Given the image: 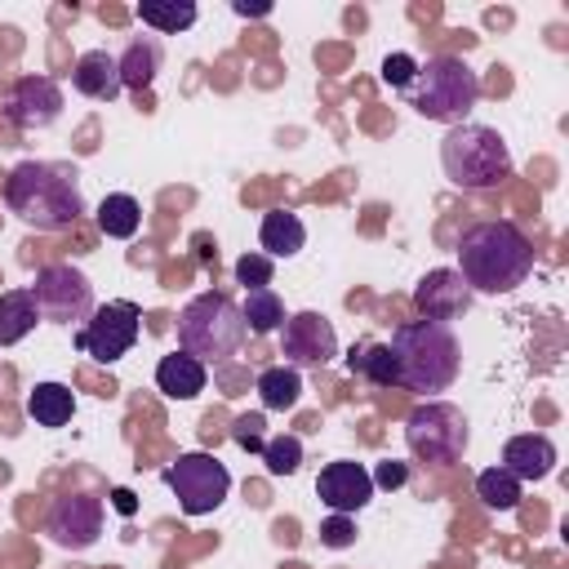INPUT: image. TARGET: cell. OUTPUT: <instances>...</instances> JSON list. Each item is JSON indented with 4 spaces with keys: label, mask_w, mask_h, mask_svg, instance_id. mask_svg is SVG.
<instances>
[{
    "label": "cell",
    "mask_w": 569,
    "mask_h": 569,
    "mask_svg": "<svg viewBox=\"0 0 569 569\" xmlns=\"http://www.w3.org/2000/svg\"><path fill=\"white\" fill-rule=\"evenodd\" d=\"M453 271L471 293H511L533 271V244L516 222H476L458 240Z\"/></svg>",
    "instance_id": "1"
},
{
    "label": "cell",
    "mask_w": 569,
    "mask_h": 569,
    "mask_svg": "<svg viewBox=\"0 0 569 569\" xmlns=\"http://www.w3.org/2000/svg\"><path fill=\"white\" fill-rule=\"evenodd\" d=\"M4 204L36 231H62L84 213V196L71 169L44 164V160H22L4 178Z\"/></svg>",
    "instance_id": "2"
},
{
    "label": "cell",
    "mask_w": 569,
    "mask_h": 569,
    "mask_svg": "<svg viewBox=\"0 0 569 569\" xmlns=\"http://www.w3.org/2000/svg\"><path fill=\"white\" fill-rule=\"evenodd\" d=\"M387 347L396 356V387H405V391L431 396L458 378L462 347H458L453 329L440 320H409L391 333Z\"/></svg>",
    "instance_id": "3"
},
{
    "label": "cell",
    "mask_w": 569,
    "mask_h": 569,
    "mask_svg": "<svg viewBox=\"0 0 569 569\" xmlns=\"http://www.w3.org/2000/svg\"><path fill=\"white\" fill-rule=\"evenodd\" d=\"M440 169L462 191H489L511 173V151L489 124H449L440 138Z\"/></svg>",
    "instance_id": "4"
},
{
    "label": "cell",
    "mask_w": 569,
    "mask_h": 569,
    "mask_svg": "<svg viewBox=\"0 0 569 569\" xmlns=\"http://www.w3.org/2000/svg\"><path fill=\"white\" fill-rule=\"evenodd\" d=\"M409 107L427 120H440V124H462V116L480 102V76L453 58V53H440V58H427L418 62V76L413 84L405 89Z\"/></svg>",
    "instance_id": "5"
},
{
    "label": "cell",
    "mask_w": 569,
    "mask_h": 569,
    "mask_svg": "<svg viewBox=\"0 0 569 569\" xmlns=\"http://www.w3.org/2000/svg\"><path fill=\"white\" fill-rule=\"evenodd\" d=\"M244 333H249L244 316L227 293H196L178 316V347L200 365H218L236 356Z\"/></svg>",
    "instance_id": "6"
},
{
    "label": "cell",
    "mask_w": 569,
    "mask_h": 569,
    "mask_svg": "<svg viewBox=\"0 0 569 569\" xmlns=\"http://www.w3.org/2000/svg\"><path fill=\"white\" fill-rule=\"evenodd\" d=\"M405 440H409V453L418 462H431V467H449L467 453V440H471V427H467V413L458 405H445V400H427L409 413L405 422Z\"/></svg>",
    "instance_id": "7"
},
{
    "label": "cell",
    "mask_w": 569,
    "mask_h": 569,
    "mask_svg": "<svg viewBox=\"0 0 569 569\" xmlns=\"http://www.w3.org/2000/svg\"><path fill=\"white\" fill-rule=\"evenodd\" d=\"M164 485L178 493V507L187 516H209L227 502L231 493V471L213 453H182L178 462L164 467Z\"/></svg>",
    "instance_id": "8"
},
{
    "label": "cell",
    "mask_w": 569,
    "mask_h": 569,
    "mask_svg": "<svg viewBox=\"0 0 569 569\" xmlns=\"http://www.w3.org/2000/svg\"><path fill=\"white\" fill-rule=\"evenodd\" d=\"M31 298H36L40 320H53V325H76V320H89L93 316V284L71 262L40 267L36 271V284H31Z\"/></svg>",
    "instance_id": "9"
},
{
    "label": "cell",
    "mask_w": 569,
    "mask_h": 569,
    "mask_svg": "<svg viewBox=\"0 0 569 569\" xmlns=\"http://www.w3.org/2000/svg\"><path fill=\"white\" fill-rule=\"evenodd\" d=\"M138 329H142V311L133 307V302H102V307H93V316L76 329V347L89 356V360H98V365H116L120 356H129L133 351V342H138Z\"/></svg>",
    "instance_id": "10"
},
{
    "label": "cell",
    "mask_w": 569,
    "mask_h": 569,
    "mask_svg": "<svg viewBox=\"0 0 569 569\" xmlns=\"http://www.w3.org/2000/svg\"><path fill=\"white\" fill-rule=\"evenodd\" d=\"M280 356L289 360V369H320L338 356V333L320 311H298L284 316L280 325Z\"/></svg>",
    "instance_id": "11"
},
{
    "label": "cell",
    "mask_w": 569,
    "mask_h": 569,
    "mask_svg": "<svg viewBox=\"0 0 569 569\" xmlns=\"http://www.w3.org/2000/svg\"><path fill=\"white\" fill-rule=\"evenodd\" d=\"M44 529L62 551H89L102 533V498H93V493L53 498V507L44 516Z\"/></svg>",
    "instance_id": "12"
},
{
    "label": "cell",
    "mask_w": 569,
    "mask_h": 569,
    "mask_svg": "<svg viewBox=\"0 0 569 569\" xmlns=\"http://www.w3.org/2000/svg\"><path fill=\"white\" fill-rule=\"evenodd\" d=\"M316 493H320V502H325L329 511H338V516H356V511L369 507V498H373V476H369L365 462L338 458V462H329V467L320 471Z\"/></svg>",
    "instance_id": "13"
},
{
    "label": "cell",
    "mask_w": 569,
    "mask_h": 569,
    "mask_svg": "<svg viewBox=\"0 0 569 569\" xmlns=\"http://www.w3.org/2000/svg\"><path fill=\"white\" fill-rule=\"evenodd\" d=\"M9 120L18 129H49L62 116V89L53 76H22L9 93Z\"/></svg>",
    "instance_id": "14"
},
{
    "label": "cell",
    "mask_w": 569,
    "mask_h": 569,
    "mask_svg": "<svg viewBox=\"0 0 569 569\" xmlns=\"http://www.w3.org/2000/svg\"><path fill=\"white\" fill-rule=\"evenodd\" d=\"M413 307L422 311V320H440L445 325V320H453V316H462L471 307V289L453 267H436L413 284Z\"/></svg>",
    "instance_id": "15"
},
{
    "label": "cell",
    "mask_w": 569,
    "mask_h": 569,
    "mask_svg": "<svg viewBox=\"0 0 569 569\" xmlns=\"http://www.w3.org/2000/svg\"><path fill=\"white\" fill-rule=\"evenodd\" d=\"M71 84H76L84 98H93V102H111V98L124 89V84H120V62H116V53H107V49L80 53L76 67H71Z\"/></svg>",
    "instance_id": "16"
},
{
    "label": "cell",
    "mask_w": 569,
    "mask_h": 569,
    "mask_svg": "<svg viewBox=\"0 0 569 569\" xmlns=\"http://www.w3.org/2000/svg\"><path fill=\"white\" fill-rule=\"evenodd\" d=\"M502 467L516 476V480H542V476H551V467H556V445L547 440V436H511L507 445H502Z\"/></svg>",
    "instance_id": "17"
},
{
    "label": "cell",
    "mask_w": 569,
    "mask_h": 569,
    "mask_svg": "<svg viewBox=\"0 0 569 569\" xmlns=\"http://www.w3.org/2000/svg\"><path fill=\"white\" fill-rule=\"evenodd\" d=\"M204 382H209V369L196 356H187V351L160 356V365H156V387L169 400H196L204 391Z\"/></svg>",
    "instance_id": "18"
},
{
    "label": "cell",
    "mask_w": 569,
    "mask_h": 569,
    "mask_svg": "<svg viewBox=\"0 0 569 569\" xmlns=\"http://www.w3.org/2000/svg\"><path fill=\"white\" fill-rule=\"evenodd\" d=\"M116 62H120V84L133 89V93H147L156 84V71L164 62V49H160L156 36H138V40H129V49Z\"/></svg>",
    "instance_id": "19"
},
{
    "label": "cell",
    "mask_w": 569,
    "mask_h": 569,
    "mask_svg": "<svg viewBox=\"0 0 569 569\" xmlns=\"http://www.w3.org/2000/svg\"><path fill=\"white\" fill-rule=\"evenodd\" d=\"M258 240H262V253H267L271 262H276V258H293V253L307 244V227H302L298 213L271 209V213L262 218V227H258Z\"/></svg>",
    "instance_id": "20"
},
{
    "label": "cell",
    "mask_w": 569,
    "mask_h": 569,
    "mask_svg": "<svg viewBox=\"0 0 569 569\" xmlns=\"http://www.w3.org/2000/svg\"><path fill=\"white\" fill-rule=\"evenodd\" d=\"M76 413V396L62 382H36V391L27 396V418L36 427H67Z\"/></svg>",
    "instance_id": "21"
},
{
    "label": "cell",
    "mask_w": 569,
    "mask_h": 569,
    "mask_svg": "<svg viewBox=\"0 0 569 569\" xmlns=\"http://www.w3.org/2000/svg\"><path fill=\"white\" fill-rule=\"evenodd\" d=\"M36 320H40V311H36L31 289H4L0 293V347L22 342L36 329Z\"/></svg>",
    "instance_id": "22"
},
{
    "label": "cell",
    "mask_w": 569,
    "mask_h": 569,
    "mask_svg": "<svg viewBox=\"0 0 569 569\" xmlns=\"http://www.w3.org/2000/svg\"><path fill=\"white\" fill-rule=\"evenodd\" d=\"M138 227H142V204H138L129 191L102 196V204H98V231H102V236L129 240V236H138Z\"/></svg>",
    "instance_id": "23"
},
{
    "label": "cell",
    "mask_w": 569,
    "mask_h": 569,
    "mask_svg": "<svg viewBox=\"0 0 569 569\" xmlns=\"http://www.w3.org/2000/svg\"><path fill=\"white\" fill-rule=\"evenodd\" d=\"M258 400H262V409H293L298 400H302V378H298V369H289V365H271V369H262L258 373Z\"/></svg>",
    "instance_id": "24"
},
{
    "label": "cell",
    "mask_w": 569,
    "mask_h": 569,
    "mask_svg": "<svg viewBox=\"0 0 569 569\" xmlns=\"http://www.w3.org/2000/svg\"><path fill=\"white\" fill-rule=\"evenodd\" d=\"M347 369L360 373V378H369L373 387H396V356H391L387 342H360V347H351Z\"/></svg>",
    "instance_id": "25"
},
{
    "label": "cell",
    "mask_w": 569,
    "mask_h": 569,
    "mask_svg": "<svg viewBox=\"0 0 569 569\" xmlns=\"http://www.w3.org/2000/svg\"><path fill=\"white\" fill-rule=\"evenodd\" d=\"M240 316H244V329L262 338V333H276L284 325V302L276 298V289H249L240 302Z\"/></svg>",
    "instance_id": "26"
},
{
    "label": "cell",
    "mask_w": 569,
    "mask_h": 569,
    "mask_svg": "<svg viewBox=\"0 0 569 569\" xmlns=\"http://www.w3.org/2000/svg\"><path fill=\"white\" fill-rule=\"evenodd\" d=\"M138 18L147 27H156L160 36H178V31H187L196 22V4L191 0H142Z\"/></svg>",
    "instance_id": "27"
},
{
    "label": "cell",
    "mask_w": 569,
    "mask_h": 569,
    "mask_svg": "<svg viewBox=\"0 0 569 569\" xmlns=\"http://www.w3.org/2000/svg\"><path fill=\"white\" fill-rule=\"evenodd\" d=\"M476 498H480L485 507H493V511H511V507L520 502V480H516L507 467H485V471L476 476Z\"/></svg>",
    "instance_id": "28"
},
{
    "label": "cell",
    "mask_w": 569,
    "mask_h": 569,
    "mask_svg": "<svg viewBox=\"0 0 569 569\" xmlns=\"http://www.w3.org/2000/svg\"><path fill=\"white\" fill-rule=\"evenodd\" d=\"M262 467L271 476H293L302 467V440L298 436H276L262 445Z\"/></svg>",
    "instance_id": "29"
},
{
    "label": "cell",
    "mask_w": 569,
    "mask_h": 569,
    "mask_svg": "<svg viewBox=\"0 0 569 569\" xmlns=\"http://www.w3.org/2000/svg\"><path fill=\"white\" fill-rule=\"evenodd\" d=\"M271 271H276V262H271L267 253H244V258H236V280L244 284V293H249V289H267V284H271Z\"/></svg>",
    "instance_id": "30"
},
{
    "label": "cell",
    "mask_w": 569,
    "mask_h": 569,
    "mask_svg": "<svg viewBox=\"0 0 569 569\" xmlns=\"http://www.w3.org/2000/svg\"><path fill=\"white\" fill-rule=\"evenodd\" d=\"M262 413H240L236 422H231V440L240 445V449H249V453H262V445H267V436H262Z\"/></svg>",
    "instance_id": "31"
},
{
    "label": "cell",
    "mask_w": 569,
    "mask_h": 569,
    "mask_svg": "<svg viewBox=\"0 0 569 569\" xmlns=\"http://www.w3.org/2000/svg\"><path fill=\"white\" fill-rule=\"evenodd\" d=\"M413 76H418V58H413V53H387V58H382V80H387L391 89H409Z\"/></svg>",
    "instance_id": "32"
},
{
    "label": "cell",
    "mask_w": 569,
    "mask_h": 569,
    "mask_svg": "<svg viewBox=\"0 0 569 569\" xmlns=\"http://www.w3.org/2000/svg\"><path fill=\"white\" fill-rule=\"evenodd\" d=\"M320 542L333 547V551H338V547H351V542H356V525H351V516H338V511H333V516L320 525Z\"/></svg>",
    "instance_id": "33"
},
{
    "label": "cell",
    "mask_w": 569,
    "mask_h": 569,
    "mask_svg": "<svg viewBox=\"0 0 569 569\" xmlns=\"http://www.w3.org/2000/svg\"><path fill=\"white\" fill-rule=\"evenodd\" d=\"M369 476H373V489H400L409 480V467L391 458V462H378V471H369Z\"/></svg>",
    "instance_id": "34"
},
{
    "label": "cell",
    "mask_w": 569,
    "mask_h": 569,
    "mask_svg": "<svg viewBox=\"0 0 569 569\" xmlns=\"http://www.w3.org/2000/svg\"><path fill=\"white\" fill-rule=\"evenodd\" d=\"M111 507H116L120 516H133V511H138V498H133L129 489H116V493H111Z\"/></svg>",
    "instance_id": "35"
},
{
    "label": "cell",
    "mask_w": 569,
    "mask_h": 569,
    "mask_svg": "<svg viewBox=\"0 0 569 569\" xmlns=\"http://www.w3.org/2000/svg\"><path fill=\"white\" fill-rule=\"evenodd\" d=\"M236 13H240V18H267V13H271V4H249V0H236Z\"/></svg>",
    "instance_id": "36"
}]
</instances>
